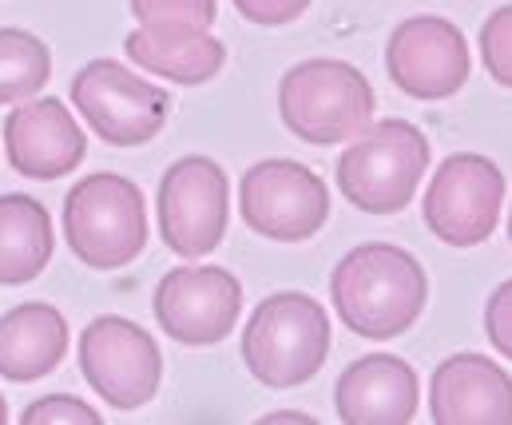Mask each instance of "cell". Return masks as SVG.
Wrapping results in <instances>:
<instances>
[{
	"label": "cell",
	"mask_w": 512,
	"mask_h": 425,
	"mask_svg": "<svg viewBox=\"0 0 512 425\" xmlns=\"http://www.w3.org/2000/svg\"><path fill=\"white\" fill-rule=\"evenodd\" d=\"M505 207V175L489 155L457 151L449 155L425 191V227L449 247L485 243Z\"/></svg>",
	"instance_id": "6"
},
{
	"label": "cell",
	"mask_w": 512,
	"mask_h": 425,
	"mask_svg": "<svg viewBox=\"0 0 512 425\" xmlns=\"http://www.w3.org/2000/svg\"><path fill=\"white\" fill-rule=\"evenodd\" d=\"M68 350V322L48 302L12 306L0 318V374L8 382H36L60 366Z\"/></svg>",
	"instance_id": "17"
},
{
	"label": "cell",
	"mask_w": 512,
	"mask_h": 425,
	"mask_svg": "<svg viewBox=\"0 0 512 425\" xmlns=\"http://www.w3.org/2000/svg\"><path fill=\"white\" fill-rule=\"evenodd\" d=\"M52 215L28 195H0V286L32 283L52 263Z\"/></svg>",
	"instance_id": "18"
},
{
	"label": "cell",
	"mask_w": 512,
	"mask_h": 425,
	"mask_svg": "<svg viewBox=\"0 0 512 425\" xmlns=\"http://www.w3.org/2000/svg\"><path fill=\"white\" fill-rule=\"evenodd\" d=\"M124 52L151 76L195 88L219 76L227 48L199 24H139L124 40Z\"/></svg>",
	"instance_id": "16"
},
{
	"label": "cell",
	"mask_w": 512,
	"mask_h": 425,
	"mask_svg": "<svg viewBox=\"0 0 512 425\" xmlns=\"http://www.w3.org/2000/svg\"><path fill=\"white\" fill-rule=\"evenodd\" d=\"M8 422V406H4V398H0V425Z\"/></svg>",
	"instance_id": "26"
},
{
	"label": "cell",
	"mask_w": 512,
	"mask_h": 425,
	"mask_svg": "<svg viewBox=\"0 0 512 425\" xmlns=\"http://www.w3.org/2000/svg\"><path fill=\"white\" fill-rule=\"evenodd\" d=\"M52 76V56L40 36L24 28H0V104L36 96Z\"/></svg>",
	"instance_id": "19"
},
{
	"label": "cell",
	"mask_w": 512,
	"mask_h": 425,
	"mask_svg": "<svg viewBox=\"0 0 512 425\" xmlns=\"http://www.w3.org/2000/svg\"><path fill=\"white\" fill-rule=\"evenodd\" d=\"M243 223L274 243H302L322 231L330 215L326 183L294 159H262L239 183Z\"/></svg>",
	"instance_id": "8"
},
{
	"label": "cell",
	"mask_w": 512,
	"mask_h": 425,
	"mask_svg": "<svg viewBox=\"0 0 512 425\" xmlns=\"http://www.w3.org/2000/svg\"><path fill=\"white\" fill-rule=\"evenodd\" d=\"M374 88L346 60H302L278 84V116L314 147L354 140L374 120Z\"/></svg>",
	"instance_id": "3"
},
{
	"label": "cell",
	"mask_w": 512,
	"mask_h": 425,
	"mask_svg": "<svg viewBox=\"0 0 512 425\" xmlns=\"http://www.w3.org/2000/svg\"><path fill=\"white\" fill-rule=\"evenodd\" d=\"M24 425H100V414L72 394H52L24 410Z\"/></svg>",
	"instance_id": "22"
},
{
	"label": "cell",
	"mask_w": 512,
	"mask_h": 425,
	"mask_svg": "<svg viewBox=\"0 0 512 425\" xmlns=\"http://www.w3.org/2000/svg\"><path fill=\"white\" fill-rule=\"evenodd\" d=\"M64 239L92 271H116L147 247L143 191L112 171L80 179L64 199Z\"/></svg>",
	"instance_id": "5"
},
{
	"label": "cell",
	"mask_w": 512,
	"mask_h": 425,
	"mask_svg": "<svg viewBox=\"0 0 512 425\" xmlns=\"http://www.w3.org/2000/svg\"><path fill=\"white\" fill-rule=\"evenodd\" d=\"M330 354V318L302 290L262 298L243 330V362L262 386L294 390L310 382Z\"/></svg>",
	"instance_id": "2"
},
{
	"label": "cell",
	"mask_w": 512,
	"mask_h": 425,
	"mask_svg": "<svg viewBox=\"0 0 512 425\" xmlns=\"http://www.w3.org/2000/svg\"><path fill=\"white\" fill-rule=\"evenodd\" d=\"M389 80L413 100H449L469 80V40L445 16H409L385 44Z\"/></svg>",
	"instance_id": "11"
},
{
	"label": "cell",
	"mask_w": 512,
	"mask_h": 425,
	"mask_svg": "<svg viewBox=\"0 0 512 425\" xmlns=\"http://www.w3.org/2000/svg\"><path fill=\"white\" fill-rule=\"evenodd\" d=\"M481 60L501 88H512V4L481 24Z\"/></svg>",
	"instance_id": "20"
},
{
	"label": "cell",
	"mask_w": 512,
	"mask_h": 425,
	"mask_svg": "<svg viewBox=\"0 0 512 425\" xmlns=\"http://www.w3.org/2000/svg\"><path fill=\"white\" fill-rule=\"evenodd\" d=\"M429 414L437 425H512V378L485 354H453L433 370Z\"/></svg>",
	"instance_id": "13"
},
{
	"label": "cell",
	"mask_w": 512,
	"mask_h": 425,
	"mask_svg": "<svg viewBox=\"0 0 512 425\" xmlns=\"http://www.w3.org/2000/svg\"><path fill=\"white\" fill-rule=\"evenodd\" d=\"M8 163L24 179H64L84 163V132L60 100H28L4 124Z\"/></svg>",
	"instance_id": "14"
},
{
	"label": "cell",
	"mask_w": 512,
	"mask_h": 425,
	"mask_svg": "<svg viewBox=\"0 0 512 425\" xmlns=\"http://www.w3.org/2000/svg\"><path fill=\"white\" fill-rule=\"evenodd\" d=\"M485 334H489L493 350L512 362V279L497 286L485 302Z\"/></svg>",
	"instance_id": "23"
},
{
	"label": "cell",
	"mask_w": 512,
	"mask_h": 425,
	"mask_svg": "<svg viewBox=\"0 0 512 425\" xmlns=\"http://www.w3.org/2000/svg\"><path fill=\"white\" fill-rule=\"evenodd\" d=\"M139 24H199L211 28L219 0H131Z\"/></svg>",
	"instance_id": "21"
},
{
	"label": "cell",
	"mask_w": 512,
	"mask_h": 425,
	"mask_svg": "<svg viewBox=\"0 0 512 425\" xmlns=\"http://www.w3.org/2000/svg\"><path fill=\"white\" fill-rule=\"evenodd\" d=\"M227 175L207 155L175 159L159 179V235L179 259L211 255L227 235Z\"/></svg>",
	"instance_id": "9"
},
{
	"label": "cell",
	"mask_w": 512,
	"mask_h": 425,
	"mask_svg": "<svg viewBox=\"0 0 512 425\" xmlns=\"http://www.w3.org/2000/svg\"><path fill=\"white\" fill-rule=\"evenodd\" d=\"M72 104L112 147H139L167 124V92L128 72L120 60H92L72 80Z\"/></svg>",
	"instance_id": "7"
},
{
	"label": "cell",
	"mask_w": 512,
	"mask_h": 425,
	"mask_svg": "<svg viewBox=\"0 0 512 425\" xmlns=\"http://www.w3.org/2000/svg\"><path fill=\"white\" fill-rule=\"evenodd\" d=\"M80 370L88 386L116 410H139L155 398L163 378V358L155 338L131 322L104 314L84 326L80 338Z\"/></svg>",
	"instance_id": "10"
},
{
	"label": "cell",
	"mask_w": 512,
	"mask_h": 425,
	"mask_svg": "<svg viewBox=\"0 0 512 425\" xmlns=\"http://www.w3.org/2000/svg\"><path fill=\"white\" fill-rule=\"evenodd\" d=\"M429 167V140L409 120L366 124L338 155V187L366 215H397L413 203Z\"/></svg>",
	"instance_id": "4"
},
{
	"label": "cell",
	"mask_w": 512,
	"mask_h": 425,
	"mask_svg": "<svg viewBox=\"0 0 512 425\" xmlns=\"http://www.w3.org/2000/svg\"><path fill=\"white\" fill-rule=\"evenodd\" d=\"M262 422H266V425H274V422H302V425H310L314 418H310V414H294V410H286V414H266Z\"/></svg>",
	"instance_id": "25"
},
{
	"label": "cell",
	"mask_w": 512,
	"mask_h": 425,
	"mask_svg": "<svg viewBox=\"0 0 512 425\" xmlns=\"http://www.w3.org/2000/svg\"><path fill=\"white\" fill-rule=\"evenodd\" d=\"M243 310V286L223 267H175L155 286V318L183 346L223 342Z\"/></svg>",
	"instance_id": "12"
},
{
	"label": "cell",
	"mask_w": 512,
	"mask_h": 425,
	"mask_svg": "<svg viewBox=\"0 0 512 425\" xmlns=\"http://www.w3.org/2000/svg\"><path fill=\"white\" fill-rule=\"evenodd\" d=\"M334 406L346 425H405L417 414V374L393 354L350 362L334 386Z\"/></svg>",
	"instance_id": "15"
},
{
	"label": "cell",
	"mask_w": 512,
	"mask_h": 425,
	"mask_svg": "<svg viewBox=\"0 0 512 425\" xmlns=\"http://www.w3.org/2000/svg\"><path fill=\"white\" fill-rule=\"evenodd\" d=\"M509 243H512V207H509Z\"/></svg>",
	"instance_id": "27"
},
{
	"label": "cell",
	"mask_w": 512,
	"mask_h": 425,
	"mask_svg": "<svg viewBox=\"0 0 512 425\" xmlns=\"http://www.w3.org/2000/svg\"><path fill=\"white\" fill-rule=\"evenodd\" d=\"M235 8L243 12V20L262 24V28H278V24H290L298 20L310 0H235Z\"/></svg>",
	"instance_id": "24"
},
{
	"label": "cell",
	"mask_w": 512,
	"mask_h": 425,
	"mask_svg": "<svg viewBox=\"0 0 512 425\" xmlns=\"http://www.w3.org/2000/svg\"><path fill=\"white\" fill-rule=\"evenodd\" d=\"M330 298L350 334L385 342L421 318L429 279L409 251L393 243H362L334 267Z\"/></svg>",
	"instance_id": "1"
}]
</instances>
